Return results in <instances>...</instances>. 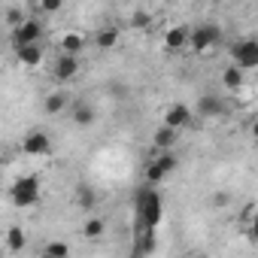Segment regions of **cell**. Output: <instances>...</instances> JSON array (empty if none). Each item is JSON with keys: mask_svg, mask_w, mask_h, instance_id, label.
<instances>
[{"mask_svg": "<svg viewBox=\"0 0 258 258\" xmlns=\"http://www.w3.org/2000/svg\"><path fill=\"white\" fill-rule=\"evenodd\" d=\"M134 213L140 222V231H158L164 219V198L155 191V185H143L134 198Z\"/></svg>", "mask_w": 258, "mask_h": 258, "instance_id": "1", "label": "cell"}, {"mask_svg": "<svg viewBox=\"0 0 258 258\" xmlns=\"http://www.w3.org/2000/svg\"><path fill=\"white\" fill-rule=\"evenodd\" d=\"M10 201L19 207V210H28V207H37L40 204V176L37 173H25L13 182L10 188Z\"/></svg>", "mask_w": 258, "mask_h": 258, "instance_id": "2", "label": "cell"}, {"mask_svg": "<svg viewBox=\"0 0 258 258\" xmlns=\"http://www.w3.org/2000/svg\"><path fill=\"white\" fill-rule=\"evenodd\" d=\"M222 43V28L216 22L210 25H198V28H188V49L198 52V55H207L210 49H216Z\"/></svg>", "mask_w": 258, "mask_h": 258, "instance_id": "3", "label": "cell"}, {"mask_svg": "<svg viewBox=\"0 0 258 258\" xmlns=\"http://www.w3.org/2000/svg\"><path fill=\"white\" fill-rule=\"evenodd\" d=\"M179 167V158L170 152V149H164L158 158H152L149 164H146V170H143V179H146V185H161L173 170Z\"/></svg>", "mask_w": 258, "mask_h": 258, "instance_id": "4", "label": "cell"}, {"mask_svg": "<svg viewBox=\"0 0 258 258\" xmlns=\"http://www.w3.org/2000/svg\"><path fill=\"white\" fill-rule=\"evenodd\" d=\"M231 61L240 67V70H255L258 67V40L255 37H240L234 46H231Z\"/></svg>", "mask_w": 258, "mask_h": 258, "instance_id": "5", "label": "cell"}, {"mask_svg": "<svg viewBox=\"0 0 258 258\" xmlns=\"http://www.w3.org/2000/svg\"><path fill=\"white\" fill-rule=\"evenodd\" d=\"M40 37H43V25H40L37 19H25V22H19V25L13 28L10 46H13V52H16V49H22V46L40 43Z\"/></svg>", "mask_w": 258, "mask_h": 258, "instance_id": "6", "label": "cell"}, {"mask_svg": "<svg viewBox=\"0 0 258 258\" xmlns=\"http://www.w3.org/2000/svg\"><path fill=\"white\" fill-rule=\"evenodd\" d=\"M22 152L31 158H46V155H52V137L46 131H28L22 137Z\"/></svg>", "mask_w": 258, "mask_h": 258, "instance_id": "7", "label": "cell"}, {"mask_svg": "<svg viewBox=\"0 0 258 258\" xmlns=\"http://www.w3.org/2000/svg\"><path fill=\"white\" fill-rule=\"evenodd\" d=\"M191 112L201 115V118H222V115L228 112V103H225L219 94H201Z\"/></svg>", "mask_w": 258, "mask_h": 258, "instance_id": "8", "label": "cell"}, {"mask_svg": "<svg viewBox=\"0 0 258 258\" xmlns=\"http://www.w3.org/2000/svg\"><path fill=\"white\" fill-rule=\"evenodd\" d=\"M191 118H195V112H191V106H185V103H170V106L164 109V124L176 127V131L188 127Z\"/></svg>", "mask_w": 258, "mask_h": 258, "instance_id": "9", "label": "cell"}, {"mask_svg": "<svg viewBox=\"0 0 258 258\" xmlns=\"http://www.w3.org/2000/svg\"><path fill=\"white\" fill-rule=\"evenodd\" d=\"M52 73H55V79L58 82H70V79H76V73H79V55H58V61H55V67H52Z\"/></svg>", "mask_w": 258, "mask_h": 258, "instance_id": "10", "label": "cell"}, {"mask_svg": "<svg viewBox=\"0 0 258 258\" xmlns=\"http://www.w3.org/2000/svg\"><path fill=\"white\" fill-rule=\"evenodd\" d=\"M70 118H73V124H79V127H91V124L97 121V109H94L91 103L79 100V103H70Z\"/></svg>", "mask_w": 258, "mask_h": 258, "instance_id": "11", "label": "cell"}, {"mask_svg": "<svg viewBox=\"0 0 258 258\" xmlns=\"http://www.w3.org/2000/svg\"><path fill=\"white\" fill-rule=\"evenodd\" d=\"M85 46H88V37L79 34V31H67V34H61V40H58V49H61L64 55H79Z\"/></svg>", "mask_w": 258, "mask_h": 258, "instance_id": "12", "label": "cell"}, {"mask_svg": "<svg viewBox=\"0 0 258 258\" xmlns=\"http://www.w3.org/2000/svg\"><path fill=\"white\" fill-rule=\"evenodd\" d=\"M70 109V94L67 91H52V94H46V100H43V112L46 115H61V112H67Z\"/></svg>", "mask_w": 258, "mask_h": 258, "instance_id": "13", "label": "cell"}, {"mask_svg": "<svg viewBox=\"0 0 258 258\" xmlns=\"http://www.w3.org/2000/svg\"><path fill=\"white\" fill-rule=\"evenodd\" d=\"M176 140H179V131H176V127H170V124H161L158 131L152 134V146H155L158 152L173 149V146H176Z\"/></svg>", "mask_w": 258, "mask_h": 258, "instance_id": "14", "label": "cell"}, {"mask_svg": "<svg viewBox=\"0 0 258 258\" xmlns=\"http://www.w3.org/2000/svg\"><path fill=\"white\" fill-rule=\"evenodd\" d=\"M188 46V28L185 25H173L167 34H164V49L167 52H179Z\"/></svg>", "mask_w": 258, "mask_h": 258, "instance_id": "15", "label": "cell"}, {"mask_svg": "<svg viewBox=\"0 0 258 258\" xmlns=\"http://www.w3.org/2000/svg\"><path fill=\"white\" fill-rule=\"evenodd\" d=\"M16 61H19L22 67H37V64H43V46H40V43H31V46L16 49Z\"/></svg>", "mask_w": 258, "mask_h": 258, "instance_id": "16", "label": "cell"}, {"mask_svg": "<svg viewBox=\"0 0 258 258\" xmlns=\"http://www.w3.org/2000/svg\"><path fill=\"white\" fill-rule=\"evenodd\" d=\"M222 85H225L228 91H240V88L246 85V70H240L237 64H228V67L222 70Z\"/></svg>", "mask_w": 258, "mask_h": 258, "instance_id": "17", "label": "cell"}, {"mask_svg": "<svg viewBox=\"0 0 258 258\" xmlns=\"http://www.w3.org/2000/svg\"><path fill=\"white\" fill-rule=\"evenodd\" d=\"M73 195H76L79 210H85V213H88V210H94V207H97V191H94L88 182H76V191H73Z\"/></svg>", "mask_w": 258, "mask_h": 258, "instance_id": "18", "label": "cell"}, {"mask_svg": "<svg viewBox=\"0 0 258 258\" xmlns=\"http://www.w3.org/2000/svg\"><path fill=\"white\" fill-rule=\"evenodd\" d=\"M25 246H28V234H25V228L10 225V228H7V252H25Z\"/></svg>", "mask_w": 258, "mask_h": 258, "instance_id": "19", "label": "cell"}, {"mask_svg": "<svg viewBox=\"0 0 258 258\" xmlns=\"http://www.w3.org/2000/svg\"><path fill=\"white\" fill-rule=\"evenodd\" d=\"M91 43L97 46V49H115V43H118V28H100L94 37H91Z\"/></svg>", "mask_w": 258, "mask_h": 258, "instance_id": "20", "label": "cell"}, {"mask_svg": "<svg viewBox=\"0 0 258 258\" xmlns=\"http://www.w3.org/2000/svg\"><path fill=\"white\" fill-rule=\"evenodd\" d=\"M103 231H106V222H103L100 216H88V219L82 222V234H85L88 240H97V237H103Z\"/></svg>", "mask_w": 258, "mask_h": 258, "instance_id": "21", "label": "cell"}, {"mask_svg": "<svg viewBox=\"0 0 258 258\" xmlns=\"http://www.w3.org/2000/svg\"><path fill=\"white\" fill-rule=\"evenodd\" d=\"M40 252H43V258H67L70 255V246L64 240H55V243H46Z\"/></svg>", "mask_w": 258, "mask_h": 258, "instance_id": "22", "label": "cell"}, {"mask_svg": "<svg viewBox=\"0 0 258 258\" xmlns=\"http://www.w3.org/2000/svg\"><path fill=\"white\" fill-rule=\"evenodd\" d=\"M131 28L134 31H149L152 28V13L149 10H134L131 13Z\"/></svg>", "mask_w": 258, "mask_h": 258, "instance_id": "23", "label": "cell"}, {"mask_svg": "<svg viewBox=\"0 0 258 258\" xmlns=\"http://www.w3.org/2000/svg\"><path fill=\"white\" fill-rule=\"evenodd\" d=\"M64 10V0H40V13L43 16H58Z\"/></svg>", "mask_w": 258, "mask_h": 258, "instance_id": "24", "label": "cell"}, {"mask_svg": "<svg viewBox=\"0 0 258 258\" xmlns=\"http://www.w3.org/2000/svg\"><path fill=\"white\" fill-rule=\"evenodd\" d=\"M4 22H7L10 28H16L19 22H25V13H22V10H16V7H10V10L4 13Z\"/></svg>", "mask_w": 258, "mask_h": 258, "instance_id": "25", "label": "cell"}, {"mask_svg": "<svg viewBox=\"0 0 258 258\" xmlns=\"http://www.w3.org/2000/svg\"><path fill=\"white\" fill-rule=\"evenodd\" d=\"M240 219H243V222H255V201H246V204H243Z\"/></svg>", "mask_w": 258, "mask_h": 258, "instance_id": "26", "label": "cell"}, {"mask_svg": "<svg viewBox=\"0 0 258 258\" xmlns=\"http://www.w3.org/2000/svg\"><path fill=\"white\" fill-rule=\"evenodd\" d=\"M109 94H115V97H127V88H124L121 82H115V85H109Z\"/></svg>", "mask_w": 258, "mask_h": 258, "instance_id": "27", "label": "cell"}, {"mask_svg": "<svg viewBox=\"0 0 258 258\" xmlns=\"http://www.w3.org/2000/svg\"><path fill=\"white\" fill-rule=\"evenodd\" d=\"M213 204H216V207H225V204H228V195H216Z\"/></svg>", "mask_w": 258, "mask_h": 258, "instance_id": "28", "label": "cell"}, {"mask_svg": "<svg viewBox=\"0 0 258 258\" xmlns=\"http://www.w3.org/2000/svg\"><path fill=\"white\" fill-rule=\"evenodd\" d=\"M0 255H7V246H0Z\"/></svg>", "mask_w": 258, "mask_h": 258, "instance_id": "29", "label": "cell"}]
</instances>
